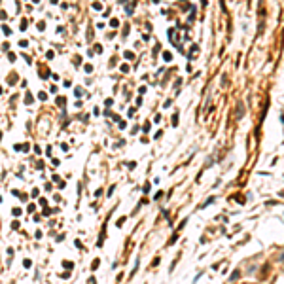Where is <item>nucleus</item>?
<instances>
[{
    "mask_svg": "<svg viewBox=\"0 0 284 284\" xmlns=\"http://www.w3.org/2000/svg\"><path fill=\"white\" fill-rule=\"evenodd\" d=\"M133 8H135V2H133V4H127V6H125V12H127V13H133Z\"/></svg>",
    "mask_w": 284,
    "mask_h": 284,
    "instance_id": "nucleus-1",
    "label": "nucleus"
}]
</instances>
